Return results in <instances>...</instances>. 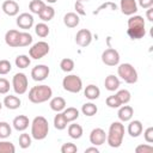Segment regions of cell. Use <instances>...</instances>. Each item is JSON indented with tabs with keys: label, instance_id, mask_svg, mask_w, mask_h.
I'll use <instances>...</instances> for the list:
<instances>
[{
	"label": "cell",
	"instance_id": "obj_12",
	"mask_svg": "<svg viewBox=\"0 0 153 153\" xmlns=\"http://www.w3.org/2000/svg\"><path fill=\"white\" fill-rule=\"evenodd\" d=\"M106 141V133L102 128H94L90 133V142L93 146H100Z\"/></svg>",
	"mask_w": 153,
	"mask_h": 153
},
{
	"label": "cell",
	"instance_id": "obj_23",
	"mask_svg": "<svg viewBox=\"0 0 153 153\" xmlns=\"http://www.w3.org/2000/svg\"><path fill=\"white\" fill-rule=\"evenodd\" d=\"M104 86H105V88H106L108 91H110V92L116 91V90H118V87H120V79H118L117 76H115L114 74H110V75H108V76L105 78V80H104Z\"/></svg>",
	"mask_w": 153,
	"mask_h": 153
},
{
	"label": "cell",
	"instance_id": "obj_25",
	"mask_svg": "<svg viewBox=\"0 0 153 153\" xmlns=\"http://www.w3.org/2000/svg\"><path fill=\"white\" fill-rule=\"evenodd\" d=\"M67 124H68V121L66 120V117L62 114V111L61 112H57L55 115V117H54V127H55V129L63 130V129H66Z\"/></svg>",
	"mask_w": 153,
	"mask_h": 153
},
{
	"label": "cell",
	"instance_id": "obj_31",
	"mask_svg": "<svg viewBox=\"0 0 153 153\" xmlns=\"http://www.w3.org/2000/svg\"><path fill=\"white\" fill-rule=\"evenodd\" d=\"M33 38L32 36L26 32V31H23V32H19V42H18V47H27L32 43Z\"/></svg>",
	"mask_w": 153,
	"mask_h": 153
},
{
	"label": "cell",
	"instance_id": "obj_38",
	"mask_svg": "<svg viewBox=\"0 0 153 153\" xmlns=\"http://www.w3.org/2000/svg\"><path fill=\"white\" fill-rule=\"evenodd\" d=\"M116 96H117V98H118V100L121 102L122 105L129 103L130 102V98H131V94H130V92L128 90H120L116 93Z\"/></svg>",
	"mask_w": 153,
	"mask_h": 153
},
{
	"label": "cell",
	"instance_id": "obj_17",
	"mask_svg": "<svg viewBox=\"0 0 153 153\" xmlns=\"http://www.w3.org/2000/svg\"><path fill=\"white\" fill-rule=\"evenodd\" d=\"M29 124H30L29 117L25 115H18L12 121V126L17 131H24L25 129H27Z\"/></svg>",
	"mask_w": 153,
	"mask_h": 153
},
{
	"label": "cell",
	"instance_id": "obj_11",
	"mask_svg": "<svg viewBox=\"0 0 153 153\" xmlns=\"http://www.w3.org/2000/svg\"><path fill=\"white\" fill-rule=\"evenodd\" d=\"M50 69L47 65H37L31 69V78L35 81H43L48 78Z\"/></svg>",
	"mask_w": 153,
	"mask_h": 153
},
{
	"label": "cell",
	"instance_id": "obj_4",
	"mask_svg": "<svg viewBox=\"0 0 153 153\" xmlns=\"http://www.w3.org/2000/svg\"><path fill=\"white\" fill-rule=\"evenodd\" d=\"M49 133L48 120L43 116H36L31 122V136L35 140H44Z\"/></svg>",
	"mask_w": 153,
	"mask_h": 153
},
{
	"label": "cell",
	"instance_id": "obj_42",
	"mask_svg": "<svg viewBox=\"0 0 153 153\" xmlns=\"http://www.w3.org/2000/svg\"><path fill=\"white\" fill-rule=\"evenodd\" d=\"M10 81L5 78H0V94H6L10 91Z\"/></svg>",
	"mask_w": 153,
	"mask_h": 153
},
{
	"label": "cell",
	"instance_id": "obj_51",
	"mask_svg": "<svg viewBox=\"0 0 153 153\" xmlns=\"http://www.w3.org/2000/svg\"><path fill=\"white\" fill-rule=\"evenodd\" d=\"M1 109H2V103L0 102V110H1Z\"/></svg>",
	"mask_w": 153,
	"mask_h": 153
},
{
	"label": "cell",
	"instance_id": "obj_16",
	"mask_svg": "<svg viewBox=\"0 0 153 153\" xmlns=\"http://www.w3.org/2000/svg\"><path fill=\"white\" fill-rule=\"evenodd\" d=\"M134 115V109L130 106V105H121L118 108V112H117V117L121 122H129L131 120Z\"/></svg>",
	"mask_w": 153,
	"mask_h": 153
},
{
	"label": "cell",
	"instance_id": "obj_18",
	"mask_svg": "<svg viewBox=\"0 0 153 153\" xmlns=\"http://www.w3.org/2000/svg\"><path fill=\"white\" fill-rule=\"evenodd\" d=\"M142 130H143V127H142V123L141 121L139 120H134V121H130L129 124H128V128H127V131L128 134L131 136V137H137L142 134Z\"/></svg>",
	"mask_w": 153,
	"mask_h": 153
},
{
	"label": "cell",
	"instance_id": "obj_20",
	"mask_svg": "<svg viewBox=\"0 0 153 153\" xmlns=\"http://www.w3.org/2000/svg\"><path fill=\"white\" fill-rule=\"evenodd\" d=\"M80 23V18H79V14H76L75 12H68L63 16V24L67 26V27H76Z\"/></svg>",
	"mask_w": 153,
	"mask_h": 153
},
{
	"label": "cell",
	"instance_id": "obj_2",
	"mask_svg": "<svg viewBox=\"0 0 153 153\" xmlns=\"http://www.w3.org/2000/svg\"><path fill=\"white\" fill-rule=\"evenodd\" d=\"M128 29L127 33L131 39H140L146 35V29H145V20L141 16H130L128 19Z\"/></svg>",
	"mask_w": 153,
	"mask_h": 153
},
{
	"label": "cell",
	"instance_id": "obj_21",
	"mask_svg": "<svg viewBox=\"0 0 153 153\" xmlns=\"http://www.w3.org/2000/svg\"><path fill=\"white\" fill-rule=\"evenodd\" d=\"M2 105H5V106H6L7 109H10V110H16V109L20 108L22 100H20V98H18L17 96L10 94V96H6V97L4 98Z\"/></svg>",
	"mask_w": 153,
	"mask_h": 153
},
{
	"label": "cell",
	"instance_id": "obj_7",
	"mask_svg": "<svg viewBox=\"0 0 153 153\" xmlns=\"http://www.w3.org/2000/svg\"><path fill=\"white\" fill-rule=\"evenodd\" d=\"M12 87L17 94H24L29 87L27 76L24 73H16L12 78Z\"/></svg>",
	"mask_w": 153,
	"mask_h": 153
},
{
	"label": "cell",
	"instance_id": "obj_5",
	"mask_svg": "<svg viewBox=\"0 0 153 153\" xmlns=\"http://www.w3.org/2000/svg\"><path fill=\"white\" fill-rule=\"evenodd\" d=\"M117 74L127 84H135L137 81V72L130 63H121L117 67Z\"/></svg>",
	"mask_w": 153,
	"mask_h": 153
},
{
	"label": "cell",
	"instance_id": "obj_3",
	"mask_svg": "<svg viewBox=\"0 0 153 153\" xmlns=\"http://www.w3.org/2000/svg\"><path fill=\"white\" fill-rule=\"evenodd\" d=\"M53 96V90L48 85H37L30 88L29 91V100L33 104H41L49 100Z\"/></svg>",
	"mask_w": 153,
	"mask_h": 153
},
{
	"label": "cell",
	"instance_id": "obj_29",
	"mask_svg": "<svg viewBox=\"0 0 153 153\" xmlns=\"http://www.w3.org/2000/svg\"><path fill=\"white\" fill-rule=\"evenodd\" d=\"M62 114L65 115L66 120L69 122H73L75 121L78 117H79V110L76 108H73V106H69V108H65V110L62 111Z\"/></svg>",
	"mask_w": 153,
	"mask_h": 153
},
{
	"label": "cell",
	"instance_id": "obj_33",
	"mask_svg": "<svg viewBox=\"0 0 153 153\" xmlns=\"http://www.w3.org/2000/svg\"><path fill=\"white\" fill-rule=\"evenodd\" d=\"M45 4L42 0H31L29 4V10L31 11V13L38 14L43 8H44Z\"/></svg>",
	"mask_w": 153,
	"mask_h": 153
},
{
	"label": "cell",
	"instance_id": "obj_34",
	"mask_svg": "<svg viewBox=\"0 0 153 153\" xmlns=\"http://www.w3.org/2000/svg\"><path fill=\"white\" fill-rule=\"evenodd\" d=\"M19 146H20V148H23V149H25V148H29L30 146H31V142H32V136H31V134L29 135L27 133H23V134H20L19 135Z\"/></svg>",
	"mask_w": 153,
	"mask_h": 153
},
{
	"label": "cell",
	"instance_id": "obj_30",
	"mask_svg": "<svg viewBox=\"0 0 153 153\" xmlns=\"http://www.w3.org/2000/svg\"><path fill=\"white\" fill-rule=\"evenodd\" d=\"M35 32H36V35H37L38 37L44 38V37H47V36L49 35L50 29H49V26L43 22V23H38V24L35 25Z\"/></svg>",
	"mask_w": 153,
	"mask_h": 153
},
{
	"label": "cell",
	"instance_id": "obj_24",
	"mask_svg": "<svg viewBox=\"0 0 153 153\" xmlns=\"http://www.w3.org/2000/svg\"><path fill=\"white\" fill-rule=\"evenodd\" d=\"M84 96H85L87 99H90V100H94V99L99 98V96H100V90L98 88V86H96V85H93V84H90V85H87V86L85 87V90H84Z\"/></svg>",
	"mask_w": 153,
	"mask_h": 153
},
{
	"label": "cell",
	"instance_id": "obj_28",
	"mask_svg": "<svg viewBox=\"0 0 153 153\" xmlns=\"http://www.w3.org/2000/svg\"><path fill=\"white\" fill-rule=\"evenodd\" d=\"M97 111H98V108H97V105L93 104L92 102L85 103V104H82V106H81V112H82L85 116H88V117L94 116V115L97 114Z\"/></svg>",
	"mask_w": 153,
	"mask_h": 153
},
{
	"label": "cell",
	"instance_id": "obj_39",
	"mask_svg": "<svg viewBox=\"0 0 153 153\" xmlns=\"http://www.w3.org/2000/svg\"><path fill=\"white\" fill-rule=\"evenodd\" d=\"M105 103H106V105H108L109 108H111V109H118V108L122 105L116 94L109 96V97L105 99Z\"/></svg>",
	"mask_w": 153,
	"mask_h": 153
},
{
	"label": "cell",
	"instance_id": "obj_26",
	"mask_svg": "<svg viewBox=\"0 0 153 153\" xmlns=\"http://www.w3.org/2000/svg\"><path fill=\"white\" fill-rule=\"evenodd\" d=\"M84 134V130H82V127L78 123H72L68 126V135L72 137V139H80Z\"/></svg>",
	"mask_w": 153,
	"mask_h": 153
},
{
	"label": "cell",
	"instance_id": "obj_44",
	"mask_svg": "<svg viewBox=\"0 0 153 153\" xmlns=\"http://www.w3.org/2000/svg\"><path fill=\"white\" fill-rule=\"evenodd\" d=\"M143 137H145L146 142H148V143H152L153 142V127H148L143 131Z\"/></svg>",
	"mask_w": 153,
	"mask_h": 153
},
{
	"label": "cell",
	"instance_id": "obj_48",
	"mask_svg": "<svg viewBox=\"0 0 153 153\" xmlns=\"http://www.w3.org/2000/svg\"><path fill=\"white\" fill-rule=\"evenodd\" d=\"M99 153V149L96 147V146H93V147H88V148H86L85 149V153Z\"/></svg>",
	"mask_w": 153,
	"mask_h": 153
},
{
	"label": "cell",
	"instance_id": "obj_10",
	"mask_svg": "<svg viewBox=\"0 0 153 153\" xmlns=\"http://www.w3.org/2000/svg\"><path fill=\"white\" fill-rule=\"evenodd\" d=\"M92 42V33L88 29H80L76 35H75V43L81 47V48H85L87 45H90Z\"/></svg>",
	"mask_w": 153,
	"mask_h": 153
},
{
	"label": "cell",
	"instance_id": "obj_1",
	"mask_svg": "<svg viewBox=\"0 0 153 153\" xmlns=\"http://www.w3.org/2000/svg\"><path fill=\"white\" fill-rule=\"evenodd\" d=\"M124 137V126L121 121L112 122L109 127V131L106 134V142L112 148H118Z\"/></svg>",
	"mask_w": 153,
	"mask_h": 153
},
{
	"label": "cell",
	"instance_id": "obj_37",
	"mask_svg": "<svg viewBox=\"0 0 153 153\" xmlns=\"http://www.w3.org/2000/svg\"><path fill=\"white\" fill-rule=\"evenodd\" d=\"M12 134V128L7 122H0V139H7Z\"/></svg>",
	"mask_w": 153,
	"mask_h": 153
},
{
	"label": "cell",
	"instance_id": "obj_40",
	"mask_svg": "<svg viewBox=\"0 0 153 153\" xmlns=\"http://www.w3.org/2000/svg\"><path fill=\"white\" fill-rule=\"evenodd\" d=\"M12 69V65L8 60H0V75H5L10 73Z\"/></svg>",
	"mask_w": 153,
	"mask_h": 153
},
{
	"label": "cell",
	"instance_id": "obj_41",
	"mask_svg": "<svg viewBox=\"0 0 153 153\" xmlns=\"http://www.w3.org/2000/svg\"><path fill=\"white\" fill-rule=\"evenodd\" d=\"M78 151V147L73 142H66L61 146V152L62 153H75Z\"/></svg>",
	"mask_w": 153,
	"mask_h": 153
},
{
	"label": "cell",
	"instance_id": "obj_32",
	"mask_svg": "<svg viewBox=\"0 0 153 153\" xmlns=\"http://www.w3.org/2000/svg\"><path fill=\"white\" fill-rule=\"evenodd\" d=\"M14 63H16V66H17L18 68L24 69V68H26V67L30 66V63H31V59H30L27 55H18V56L16 57Z\"/></svg>",
	"mask_w": 153,
	"mask_h": 153
},
{
	"label": "cell",
	"instance_id": "obj_19",
	"mask_svg": "<svg viewBox=\"0 0 153 153\" xmlns=\"http://www.w3.org/2000/svg\"><path fill=\"white\" fill-rule=\"evenodd\" d=\"M5 42L8 47L11 48H17L18 47V42H19V31L18 30H8L5 33Z\"/></svg>",
	"mask_w": 153,
	"mask_h": 153
},
{
	"label": "cell",
	"instance_id": "obj_49",
	"mask_svg": "<svg viewBox=\"0 0 153 153\" xmlns=\"http://www.w3.org/2000/svg\"><path fill=\"white\" fill-rule=\"evenodd\" d=\"M45 1H47V2H49V4H55L57 0H45Z\"/></svg>",
	"mask_w": 153,
	"mask_h": 153
},
{
	"label": "cell",
	"instance_id": "obj_9",
	"mask_svg": "<svg viewBox=\"0 0 153 153\" xmlns=\"http://www.w3.org/2000/svg\"><path fill=\"white\" fill-rule=\"evenodd\" d=\"M102 61L106 66H117L120 63V54L116 49L109 48L102 53Z\"/></svg>",
	"mask_w": 153,
	"mask_h": 153
},
{
	"label": "cell",
	"instance_id": "obj_8",
	"mask_svg": "<svg viewBox=\"0 0 153 153\" xmlns=\"http://www.w3.org/2000/svg\"><path fill=\"white\" fill-rule=\"evenodd\" d=\"M50 50V47L47 42L44 41H39L35 44H32V47L29 49V56L33 60H39L42 57H44Z\"/></svg>",
	"mask_w": 153,
	"mask_h": 153
},
{
	"label": "cell",
	"instance_id": "obj_22",
	"mask_svg": "<svg viewBox=\"0 0 153 153\" xmlns=\"http://www.w3.org/2000/svg\"><path fill=\"white\" fill-rule=\"evenodd\" d=\"M49 106H50V109H51L53 111H55V112H61V111H63L65 108H66V100H65V98H62V97H54V98L50 99Z\"/></svg>",
	"mask_w": 153,
	"mask_h": 153
},
{
	"label": "cell",
	"instance_id": "obj_6",
	"mask_svg": "<svg viewBox=\"0 0 153 153\" xmlns=\"http://www.w3.org/2000/svg\"><path fill=\"white\" fill-rule=\"evenodd\" d=\"M63 90L71 93H79L82 88V80L76 74H69L62 80Z\"/></svg>",
	"mask_w": 153,
	"mask_h": 153
},
{
	"label": "cell",
	"instance_id": "obj_46",
	"mask_svg": "<svg viewBox=\"0 0 153 153\" xmlns=\"http://www.w3.org/2000/svg\"><path fill=\"white\" fill-rule=\"evenodd\" d=\"M139 5H140V7L147 10L153 6V0H139Z\"/></svg>",
	"mask_w": 153,
	"mask_h": 153
},
{
	"label": "cell",
	"instance_id": "obj_14",
	"mask_svg": "<svg viewBox=\"0 0 153 153\" xmlns=\"http://www.w3.org/2000/svg\"><path fill=\"white\" fill-rule=\"evenodd\" d=\"M120 8L123 14L126 16H133L137 12V4L135 0H121Z\"/></svg>",
	"mask_w": 153,
	"mask_h": 153
},
{
	"label": "cell",
	"instance_id": "obj_15",
	"mask_svg": "<svg viewBox=\"0 0 153 153\" xmlns=\"http://www.w3.org/2000/svg\"><path fill=\"white\" fill-rule=\"evenodd\" d=\"M1 10L10 17H14L19 13V5L14 0H6L2 2Z\"/></svg>",
	"mask_w": 153,
	"mask_h": 153
},
{
	"label": "cell",
	"instance_id": "obj_47",
	"mask_svg": "<svg viewBox=\"0 0 153 153\" xmlns=\"http://www.w3.org/2000/svg\"><path fill=\"white\" fill-rule=\"evenodd\" d=\"M146 17H147V19H148L149 22H153V8H152V7L147 8V11H146Z\"/></svg>",
	"mask_w": 153,
	"mask_h": 153
},
{
	"label": "cell",
	"instance_id": "obj_13",
	"mask_svg": "<svg viewBox=\"0 0 153 153\" xmlns=\"http://www.w3.org/2000/svg\"><path fill=\"white\" fill-rule=\"evenodd\" d=\"M16 23H17L18 27H20L23 30H29L33 26V17H32L31 13L24 12V13H20L17 17Z\"/></svg>",
	"mask_w": 153,
	"mask_h": 153
},
{
	"label": "cell",
	"instance_id": "obj_43",
	"mask_svg": "<svg viewBox=\"0 0 153 153\" xmlns=\"http://www.w3.org/2000/svg\"><path fill=\"white\" fill-rule=\"evenodd\" d=\"M136 153H151L153 152V147L151 145H139L135 148Z\"/></svg>",
	"mask_w": 153,
	"mask_h": 153
},
{
	"label": "cell",
	"instance_id": "obj_45",
	"mask_svg": "<svg viewBox=\"0 0 153 153\" xmlns=\"http://www.w3.org/2000/svg\"><path fill=\"white\" fill-rule=\"evenodd\" d=\"M74 8H75V11H76V14H80V16H85V14H86V11H85V8H84V4L79 2V1H75Z\"/></svg>",
	"mask_w": 153,
	"mask_h": 153
},
{
	"label": "cell",
	"instance_id": "obj_35",
	"mask_svg": "<svg viewBox=\"0 0 153 153\" xmlns=\"http://www.w3.org/2000/svg\"><path fill=\"white\" fill-rule=\"evenodd\" d=\"M60 68H61L63 72L69 73V72H72V71L74 69V61H73L72 59H69V57H65V59H62L61 62H60Z\"/></svg>",
	"mask_w": 153,
	"mask_h": 153
},
{
	"label": "cell",
	"instance_id": "obj_50",
	"mask_svg": "<svg viewBox=\"0 0 153 153\" xmlns=\"http://www.w3.org/2000/svg\"><path fill=\"white\" fill-rule=\"evenodd\" d=\"M76 1H79V2H81V4H84L85 1H88V0H76Z\"/></svg>",
	"mask_w": 153,
	"mask_h": 153
},
{
	"label": "cell",
	"instance_id": "obj_36",
	"mask_svg": "<svg viewBox=\"0 0 153 153\" xmlns=\"http://www.w3.org/2000/svg\"><path fill=\"white\" fill-rule=\"evenodd\" d=\"M14 152H16V147L11 141H6L5 139L0 141V153H14Z\"/></svg>",
	"mask_w": 153,
	"mask_h": 153
},
{
	"label": "cell",
	"instance_id": "obj_27",
	"mask_svg": "<svg viewBox=\"0 0 153 153\" xmlns=\"http://www.w3.org/2000/svg\"><path fill=\"white\" fill-rule=\"evenodd\" d=\"M38 16H39V18H41L43 22H50V20L54 18V16H55V10H54L51 6L45 5L44 8L38 13Z\"/></svg>",
	"mask_w": 153,
	"mask_h": 153
}]
</instances>
